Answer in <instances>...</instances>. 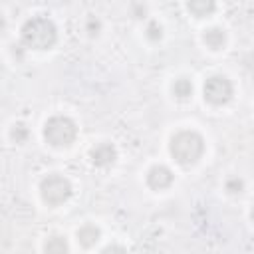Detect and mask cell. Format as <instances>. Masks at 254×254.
<instances>
[{
	"label": "cell",
	"mask_w": 254,
	"mask_h": 254,
	"mask_svg": "<svg viewBox=\"0 0 254 254\" xmlns=\"http://www.w3.org/2000/svg\"><path fill=\"white\" fill-rule=\"evenodd\" d=\"M22 44L32 50H50L58 42L56 24L46 16H34L24 22L20 30Z\"/></svg>",
	"instance_id": "1"
},
{
	"label": "cell",
	"mask_w": 254,
	"mask_h": 254,
	"mask_svg": "<svg viewBox=\"0 0 254 254\" xmlns=\"http://www.w3.org/2000/svg\"><path fill=\"white\" fill-rule=\"evenodd\" d=\"M169 153L179 165H194L204 153V139L192 129H183L171 137Z\"/></svg>",
	"instance_id": "2"
},
{
	"label": "cell",
	"mask_w": 254,
	"mask_h": 254,
	"mask_svg": "<svg viewBox=\"0 0 254 254\" xmlns=\"http://www.w3.org/2000/svg\"><path fill=\"white\" fill-rule=\"evenodd\" d=\"M77 137V127L67 115H54L44 123V139L52 147H69Z\"/></svg>",
	"instance_id": "3"
},
{
	"label": "cell",
	"mask_w": 254,
	"mask_h": 254,
	"mask_svg": "<svg viewBox=\"0 0 254 254\" xmlns=\"http://www.w3.org/2000/svg\"><path fill=\"white\" fill-rule=\"evenodd\" d=\"M73 189H71V183L62 177V175H48L46 179H42L40 183V194H42V200L50 206H60L64 204L65 200H69Z\"/></svg>",
	"instance_id": "4"
},
{
	"label": "cell",
	"mask_w": 254,
	"mask_h": 254,
	"mask_svg": "<svg viewBox=\"0 0 254 254\" xmlns=\"http://www.w3.org/2000/svg\"><path fill=\"white\" fill-rule=\"evenodd\" d=\"M232 83L226 75H210L202 85V95L212 105H224L232 99Z\"/></svg>",
	"instance_id": "5"
},
{
	"label": "cell",
	"mask_w": 254,
	"mask_h": 254,
	"mask_svg": "<svg viewBox=\"0 0 254 254\" xmlns=\"http://www.w3.org/2000/svg\"><path fill=\"white\" fill-rule=\"evenodd\" d=\"M173 171L165 165H153L149 171H147V185L155 190H163V189H169L173 185Z\"/></svg>",
	"instance_id": "6"
},
{
	"label": "cell",
	"mask_w": 254,
	"mask_h": 254,
	"mask_svg": "<svg viewBox=\"0 0 254 254\" xmlns=\"http://www.w3.org/2000/svg\"><path fill=\"white\" fill-rule=\"evenodd\" d=\"M89 159H91V163L95 167H101V169L103 167H109L117 159V149L111 143H99V145H95L89 151Z\"/></svg>",
	"instance_id": "7"
},
{
	"label": "cell",
	"mask_w": 254,
	"mask_h": 254,
	"mask_svg": "<svg viewBox=\"0 0 254 254\" xmlns=\"http://www.w3.org/2000/svg\"><path fill=\"white\" fill-rule=\"evenodd\" d=\"M187 10L194 18H208L216 10V0H187Z\"/></svg>",
	"instance_id": "8"
},
{
	"label": "cell",
	"mask_w": 254,
	"mask_h": 254,
	"mask_svg": "<svg viewBox=\"0 0 254 254\" xmlns=\"http://www.w3.org/2000/svg\"><path fill=\"white\" fill-rule=\"evenodd\" d=\"M202 42H204V46L210 48V50H220V48L226 44V32H224L222 28H216V26L206 28V30L202 32Z\"/></svg>",
	"instance_id": "9"
},
{
	"label": "cell",
	"mask_w": 254,
	"mask_h": 254,
	"mask_svg": "<svg viewBox=\"0 0 254 254\" xmlns=\"http://www.w3.org/2000/svg\"><path fill=\"white\" fill-rule=\"evenodd\" d=\"M99 236H101V232H99V228L93 226V224H83L81 228H77V240H79L83 246L95 244V242L99 240Z\"/></svg>",
	"instance_id": "10"
},
{
	"label": "cell",
	"mask_w": 254,
	"mask_h": 254,
	"mask_svg": "<svg viewBox=\"0 0 254 254\" xmlns=\"http://www.w3.org/2000/svg\"><path fill=\"white\" fill-rule=\"evenodd\" d=\"M173 95L177 99H189L192 95V81L189 77H179L173 81Z\"/></svg>",
	"instance_id": "11"
},
{
	"label": "cell",
	"mask_w": 254,
	"mask_h": 254,
	"mask_svg": "<svg viewBox=\"0 0 254 254\" xmlns=\"http://www.w3.org/2000/svg\"><path fill=\"white\" fill-rule=\"evenodd\" d=\"M44 250L46 252H67L69 246H67L64 236H50L46 240V244H44Z\"/></svg>",
	"instance_id": "12"
},
{
	"label": "cell",
	"mask_w": 254,
	"mask_h": 254,
	"mask_svg": "<svg viewBox=\"0 0 254 254\" xmlns=\"http://www.w3.org/2000/svg\"><path fill=\"white\" fill-rule=\"evenodd\" d=\"M28 135H30V131H28V127H26V125H22V123H16V125L12 127V131H10L12 141H14V143H18V145H22V143L28 139Z\"/></svg>",
	"instance_id": "13"
},
{
	"label": "cell",
	"mask_w": 254,
	"mask_h": 254,
	"mask_svg": "<svg viewBox=\"0 0 254 254\" xmlns=\"http://www.w3.org/2000/svg\"><path fill=\"white\" fill-rule=\"evenodd\" d=\"M145 36L151 40V42H159L161 38H163V26L159 24V22H149L147 24V28H145Z\"/></svg>",
	"instance_id": "14"
},
{
	"label": "cell",
	"mask_w": 254,
	"mask_h": 254,
	"mask_svg": "<svg viewBox=\"0 0 254 254\" xmlns=\"http://www.w3.org/2000/svg\"><path fill=\"white\" fill-rule=\"evenodd\" d=\"M224 189L230 192V194H240L244 190V181L238 179V177H230L226 183H224Z\"/></svg>",
	"instance_id": "15"
},
{
	"label": "cell",
	"mask_w": 254,
	"mask_h": 254,
	"mask_svg": "<svg viewBox=\"0 0 254 254\" xmlns=\"http://www.w3.org/2000/svg\"><path fill=\"white\" fill-rule=\"evenodd\" d=\"M99 30H101V24H99V20H95L93 16L87 20V32L91 34V36H97L99 34Z\"/></svg>",
	"instance_id": "16"
},
{
	"label": "cell",
	"mask_w": 254,
	"mask_h": 254,
	"mask_svg": "<svg viewBox=\"0 0 254 254\" xmlns=\"http://www.w3.org/2000/svg\"><path fill=\"white\" fill-rule=\"evenodd\" d=\"M111 250H123V246H107V248H103V252H111Z\"/></svg>",
	"instance_id": "17"
},
{
	"label": "cell",
	"mask_w": 254,
	"mask_h": 254,
	"mask_svg": "<svg viewBox=\"0 0 254 254\" xmlns=\"http://www.w3.org/2000/svg\"><path fill=\"white\" fill-rule=\"evenodd\" d=\"M250 218H252V222H254V206H252V210H250Z\"/></svg>",
	"instance_id": "18"
}]
</instances>
